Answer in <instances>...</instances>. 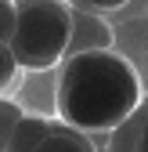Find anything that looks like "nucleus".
Listing matches in <instances>:
<instances>
[{
  "label": "nucleus",
  "mask_w": 148,
  "mask_h": 152,
  "mask_svg": "<svg viewBox=\"0 0 148 152\" xmlns=\"http://www.w3.org/2000/svg\"><path fill=\"white\" fill-rule=\"evenodd\" d=\"M51 130H54V120H51V116L25 112L22 123H18V127H15V134H11L7 152H40V148H44V141L51 138Z\"/></svg>",
  "instance_id": "20e7f679"
},
{
  "label": "nucleus",
  "mask_w": 148,
  "mask_h": 152,
  "mask_svg": "<svg viewBox=\"0 0 148 152\" xmlns=\"http://www.w3.org/2000/svg\"><path fill=\"white\" fill-rule=\"evenodd\" d=\"M15 22H18L15 0H0V47H11V40H15Z\"/></svg>",
  "instance_id": "0eeeda50"
},
{
  "label": "nucleus",
  "mask_w": 148,
  "mask_h": 152,
  "mask_svg": "<svg viewBox=\"0 0 148 152\" xmlns=\"http://www.w3.org/2000/svg\"><path fill=\"white\" fill-rule=\"evenodd\" d=\"M18 22L11 51L25 72H47L69 58L72 4L69 0H15Z\"/></svg>",
  "instance_id": "f03ea898"
},
{
  "label": "nucleus",
  "mask_w": 148,
  "mask_h": 152,
  "mask_svg": "<svg viewBox=\"0 0 148 152\" xmlns=\"http://www.w3.org/2000/svg\"><path fill=\"white\" fill-rule=\"evenodd\" d=\"M40 152H98V145L90 141V134H83V130L69 127V123H54L51 138L44 141Z\"/></svg>",
  "instance_id": "39448f33"
},
{
  "label": "nucleus",
  "mask_w": 148,
  "mask_h": 152,
  "mask_svg": "<svg viewBox=\"0 0 148 152\" xmlns=\"http://www.w3.org/2000/svg\"><path fill=\"white\" fill-rule=\"evenodd\" d=\"M76 11H90V15H108V11H119L126 7L130 0H69Z\"/></svg>",
  "instance_id": "1a4fd4ad"
},
{
  "label": "nucleus",
  "mask_w": 148,
  "mask_h": 152,
  "mask_svg": "<svg viewBox=\"0 0 148 152\" xmlns=\"http://www.w3.org/2000/svg\"><path fill=\"white\" fill-rule=\"evenodd\" d=\"M18 58H15V51L11 47H0V94H4L11 83H15V76H18Z\"/></svg>",
  "instance_id": "6e6552de"
},
{
  "label": "nucleus",
  "mask_w": 148,
  "mask_h": 152,
  "mask_svg": "<svg viewBox=\"0 0 148 152\" xmlns=\"http://www.w3.org/2000/svg\"><path fill=\"white\" fill-rule=\"evenodd\" d=\"M112 40H116V33L108 29L98 15L72 7V44H69V58L94 54V51H112ZM69 58H65V62H69Z\"/></svg>",
  "instance_id": "7ed1b4c3"
},
{
  "label": "nucleus",
  "mask_w": 148,
  "mask_h": 152,
  "mask_svg": "<svg viewBox=\"0 0 148 152\" xmlns=\"http://www.w3.org/2000/svg\"><path fill=\"white\" fill-rule=\"evenodd\" d=\"M144 102V83L119 51H94L62 62L58 116L83 134H112Z\"/></svg>",
  "instance_id": "f257e3e1"
},
{
  "label": "nucleus",
  "mask_w": 148,
  "mask_h": 152,
  "mask_svg": "<svg viewBox=\"0 0 148 152\" xmlns=\"http://www.w3.org/2000/svg\"><path fill=\"white\" fill-rule=\"evenodd\" d=\"M137 152H148V112H144V127H141V138H137Z\"/></svg>",
  "instance_id": "9d476101"
},
{
  "label": "nucleus",
  "mask_w": 148,
  "mask_h": 152,
  "mask_svg": "<svg viewBox=\"0 0 148 152\" xmlns=\"http://www.w3.org/2000/svg\"><path fill=\"white\" fill-rule=\"evenodd\" d=\"M22 105H15V102H7V98H0V152H7V145H11V134H15V127L22 123Z\"/></svg>",
  "instance_id": "423d86ee"
}]
</instances>
